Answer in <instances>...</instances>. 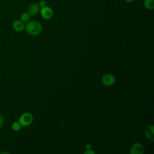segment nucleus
<instances>
[{
    "mask_svg": "<svg viewBox=\"0 0 154 154\" xmlns=\"http://www.w3.org/2000/svg\"><path fill=\"white\" fill-rule=\"evenodd\" d=\"M25 30L26 33L32 36L39 35L42 31V26L36 20H29L25 24Z\"/></svg>",
    "mask_w": 154,
    "mask_h": 154,
    "instance_id": "1",
    "label": "nucleus"
},
{
    "mask_svg": "<svg viewBox=\"0 0 154 154\" xmlns=\"http://www.w3.org/2000/svg\"><path fill=\"white\" fill-rule=\"evenodd\" d=\"M33 116L29 112L22 113L19 117L18 122L21 125L22 127H26L29 126L33 122Z\"/></svg>",
    "mask_w": 154,
    "mask_h": 154,
    "instance_id": "2",
    "label": "nucleus"
},
{
    "mask_svg": "<svg viewBox=\"0 0 154 154\" xmlns=\"http://www.w3.org/2000/svg\"><path fill=\"white\" fill-rule=\"evenodd\" d=\"M39 13L42 17L46 20L51 19L54 16V11L52 8L47 5L40 8Z\"/></svg>",
    "mask_w": 154,
    "mask_h": 154,
    "instance_id": "3",
    "label": "nucleus"
},
{
    "mask_svg": "<svg viewBox=\"0 0 154 154\" xmlns=\"http://www.w3.org/2000/svg\"><path fill=\"white\" fill-rule=\"evenodd\" d=\"M116 81V78L114 75L111 73H106L104 75L102 78V82L105 86L112 85Z\"/></svg>",
    "mask_w": 154,
    "mask_h": 154,
    "instance_id": "4",
    "label": "nucleus"
},
{
    "mask_svg": "<svg viewBox=\"0 0 154 154\" xmlns=\"http://www.w3.org/2000/svg\"><path fill=\"white\" fill-rule=\"evenodd\" d=\"M144 152V147L140 143H135L132 144L130 149L131 154H143Z\"/></svg>",
    "mask_w": 154,
    "mask_h": 154,
    "instance_id": "5",
    "label": "nucleus"
},
{
    "mask_svg": "<svg viewBox=\"0 0 154 154\" xmlns=\"http://www.w3.org/2000/svg\"><path fill=\"white\" fill-rule=\"evenodd\" d=\"M25 24L20 19L14 20L12 23V28L16 32H22L25 30Z\"/></svg>",
    "mask_w": 154,
    "mask_h": 154,
    "instance_id": "6",
    "label": "nucleus"
},
{
    "mask_svg": "<svg viewBox=\"0 0 154 154\" xmlns=\"http://www.w3.org/2000/svg\"><path fill=\"white\" fill-rule=\"evenodd\" d=\"M40 7L37 3H32L29 4L27 8V12L31 16H35L40 12Z\"/></svg>",
    "mask_w": 154,
    "mask_h": 154,
    "instance_id": "7",
    "label": "nucleus"
},
{
    "mask_svg": "<svg viewBox=\"0 0 154 154\" xmlns=\"http://www.w3.org/2000/svg\"><path fill=\"white\" fill-rule=\"evenodd\" d=\"M144 134L146 137L150 141L154 140V126L152 125H150L146 126L144 130Z\"/></svg>",
    "mask_w": 154,
    "mask_h": 154,
    "instance_id": "8",
    "label": "nucleus"
},
{
    "mask_svg": "<svg viewBox=\"0 0 154 154\" xmlns=\"http://www.w3.org/2000/svg\"><path fill=\"white\" fill-rule=\"evenodd\" d=\"M143 5L147 10H152L154 9V0H144Z\"/></svg>",
    "mask_w": 154,
    "mask_h": 154,
    "instance_id": "9",
    "label": "nucleus"
},
{
    "mask_svg": "<svg viewBox=\"0 0 154 154\" xmlns=\"http://www.w3.org/2000/svg\"><path fill=\"white\" fill-rule=\"evenodd\" d=\"M30 19H31V16L27 11L23 12L20 14V20H21L24 23H27L28 22H29L30 20Z\"/></svg>",
    "mask_w": 154,
    "mask_h": 154,
    "instance_id": "10",
    "label": "nucleus"
},
{
    "mask_svg": "<svg viewBox=\"0 0 154 154\" xmlns=\"http://www.w3.org/2000/svg\"><path fill=\"white\" fill-rule=\"evenodd\" d=\"M11 128L13 131L17 132V131H19L21 129L22 126L19 123V122H14L12 123V124L11 125Z\"/></svg>",
    "mask_w": 154,
    "mask_h": 154,
    "instance_id": "11",
    "label": "nucleus"
},
{
    "mask_svg": "<svg viewBox=\"0 0 154 154\" xmlns=\"http://www.w3.org/2000/svg\"><path fill=\"white\" fill-rule=\"evenodd\" d=\"M38 5H39L40 8H42V7H43L45 6L46 5V2L45 1V0H41L38 2Z\"/></svg>",
    "mask_w": 154,
    "mask_h": 154,
    "instance_id": "12",
    "label": "nucleus"
},
{
    "mask_svg": "<svg viewBox=\"0 0 154 154\" xmlns=\"http://www.w3.org/2000/svg\"><path fill=\"white\" fill-rule=\"evenodd\" d=\"M4 124V118L2 114H0V128H1Z\"/></svg>",
    "mask_w": 154,
    "mask_h": 154,
    "instance_id": "13",
    "label": "nucleus"
},
{
    "mask_svg": "<svg viewBox=\"0 0 154 154\" xmlns=\"http://www.w3.org/2000/svg\"><path fill=\"white\" fill-rule=\"evenodd\" d=\"M94 153H95V152H94L93 150H91V148H90V149H87L84 152V154H94Z\"/></svg>",
    "mask_w": 154,
    "mask_h": 154,
    "instance_id": "14",
    "label": "nucleus"
},
{
    "mask_svg": "<svg viewBox=\"0 0 154 154\" xmlns=\"http://www.w3.org/2000/svg\"><path fill=\"white\" fill-rule=\"evenodd\" d=\"M126 2H128V3H131V2H133L135 0H124Z\"/></svg>",
    "mask_w": 154,
    "mask_h": 154,
    "instance_id": "15",
    "label": "nucleus"
},
{
    "mask_svg": "<svg viewBox=\"0 0 154 154\" xmlns=\"http://www.w3.org/2000/svg\"><path fill=\"white\" fill-rule=\"evenodd\" d=\"M85 147L87 149H90L91 147V146L90 144H87L86 146H85Z\"/></svg>",
    "mask_w": 154,
    "mask_h": 154,
    "instance_id": "16",
    "label": "nucleus"
}]
</instances>
